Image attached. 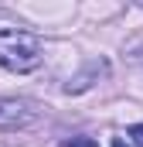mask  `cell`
<instances>
[{
	"label": "cell",
	"mask_w": 143,
	"mask_h": 147,
	"mask_svg": "<svg viewBox=\"0 0 143 147\" xmlns=\"http://www.w3.org/2000/svg\"><path fill=\"white\" fill-rule=\"evenodd\" d=\"M44 58V45L41 38L31 31H21V28H3L0 31V65L7 72H34Z\"/></svg>",
	"instance_id": "6da1fadb"
},
{
	"label": "cell",
	"mask_w": 143,
	"mask_h": 147,
	"mask_svg": "<svg viewBox=\"0 0 143 147\" xmlns=\"http://www.w3.org/2000/svg\"><path fill=\"white\" fill-rule=\"evenodd\" d=\"M44 116V106L27 96H0V130H27Z\"/></svg>",
	"instance_id": "7a4b0ae2"
},
{
	"label": "cell",
	"mask_w": 143,
	"mask_h": 147,
	"mask_svg": "<svg viewBox=\"0 0 143 147\" xmlns=\"http://www.w3.org/2000/svg\"><path fill=\"white\" fill-rule=\"evenodd\" d=\"M99 72H106V62H92V65H89V72H82V75H75V79H68V82H65V92H68V96H72V92H85Z\"/></svg>",
	"instance_id": "3957f363"
},
{
	"label": "cell",
	"mask_w": 143,
	"mask_h": 147,
	"mask_svg": "<svg viewBox=\"0 0 143 147\" xmlns=\"http://www.w3.org/2000/svg\"><path fill=\"white\" fill-rule=\"evenodd\" d=\"M58 147H99V140H92V137H72V140H61Z\"/></svg>",
	"instance_id": "277c9868"
},
{
	"label": "cell",
	"mask_w": 143,
	"mask_h": 147,
	"mask_svg": "<svg viewBox=\"0 0 143 147\" xmlns=\"http://www.w3.org/2000/svg\"><path fill=\"white\" fill-rule=\"evenodd\" d=\"M126 134H130V140H133L136 147H143V123H133V127H130Z\"/></svg>",
	"instance_id": "5b68a950"
},
{
	"label": "cell",
	"mask_w": 143,
	"mask_h": 147,
	"mask_svg": "<svg viewBox=\"0 0 143 147\" xmlns=\"http://www.w3.org/2000/svg\"><path fill=\"white\" fill-rule=\"evenodd\" d=\"M112 147H136L130 137H112Z\"/></svg>",
	"instance_id": "8992f818"
}]
</instances>
